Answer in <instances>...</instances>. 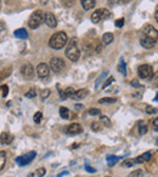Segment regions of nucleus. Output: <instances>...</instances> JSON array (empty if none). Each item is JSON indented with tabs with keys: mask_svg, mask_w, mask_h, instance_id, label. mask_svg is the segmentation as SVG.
Returning <instances> with one entry per match:
<instances>
[{
	"mask_svg": "<svg viewBox=\"0 0 158 177\" xmlns=\"http://www.w3.org/2000/svg\"><path fill=\"white\" fill-rule=\"evenodd\" d=\"M100 120H101L102 122V126H105V127H110V126H111V120H110L108 117L101 115V117H100Z\"/></svg>",
	"mask_w": 158,
	"mask_h": 177,
	"instance_id": "nucleus-24",
	"label": "nucleus"
},
{
	"mask_svg": "<svg viewBox=\"0 0 158 177\" xmlns=\"http://www.w3.org/2000/svg\"><path fill=\"white\" fill-rule=\"evenodd\" d=\"M66 56L71 62H77L80 57V50L78 47V39H71L66 49Z\"/></svg>",
	"mask_w": 158,
	"mask_h": 177,
	"instance_id": "nucleus-1",
	"label": "nucleus"
},
{
	"mask_svg": "<svg viewBox=\"0 0 158 177\" xmlns=\"http://www.w3.org/2000/svg\"><path fill=\"white\" fill-rule=\"evenodd\" d=\"M147 131H148V127H147L146 125H141L139 127V133L140 135H145V133H147Z\"/></svg>",
	"mask_w": 158,
	"mask_h": 177,
	"instance_id": "nucleus-38",
	"label": "nucleus"
},
{
	"mask_svg": "<svg viewBox=\"0 0 158 177\" xmlns=\"http://www.w3.org/2000/svg\"><path fill=\"white\" fill-rule=\"evenodd\" d=\"M24 96H26L27 98H34V97L37 96V91H35V88H29V90L24 93Z\"/></svg>",
	"mask_w": 158,
	"mask_h": 177,
	"instance_id": "nucleus-27",
	"label": "nucleus"
},
{
	"mask_svg": "<svg viewBox=\"0 0 158 177\" xmlns=\"http://www.w3.org/2000/svg\"><path fill=\"white\" fill-rule=\"evenodd\" d=\"M157 112H158L157 108H153V107H147L146 108L147 114H155V113H157Z\"/></svg>",
	"mask_w": 158,
	"mask_h": 177,
	"instance_id": "nucleus-42",
	"label": "nucleus"
},
{
	"mask_svg": "<svg viewBox=\"0 0 158 177\" xmlns=\"http://www.w3.org/2000/svg\"><path fill=\"white\" fill-rule=\"evenodd\" d=\"M113 81H114V78L113 77H108L107 78V80L103 83V85H102V88H108L111 84H112Z\"/></svg>",
	"mask_w": 158,
	"mask_h": 177,
	"instance_id": "nucleus-33",
	"label": "nucleus"
},
{
	"mask_svg": "<svg viewBox=\"0 0 158 177\" xmlns=\"http://www.w3.org/2000/svg\"><path fill=\"white\" fill-rule=\"evenodd\" d=\"M45 23L47 27L50 28H55L57 26V21H56V17L51 13V12H47L45 13Z\"/></svg>",
	"mask_w": 158,
	"mask_h": 177,
	"instance_id": "nucleus-13",
	"label": "nucleus"
},
{
	"mask_svg": "<svg viewBox=\"0 0 158 177\" xmlns=\"http://www.w3.org/2000/svg\"><path fill=\"white\" fill-rule=\"evenodd\" d=\"M45 174H46V170L44 169V167H39V169L37 170V172H35V175H37L38 177L45 176Z\"/></svg>",
	"mask_w": 158,
	"mask_h": 177,
	"instance_id": "nucleus-35",
	"label": "nucleus"
},
{
	"mask_svg": "<svg viewBox=\"0 0 158 177\" xmlns=\"http://www.w3.org/2000/svg\"><path fill=\"white\" fill-rule=\"evenodd\" d=\"M43 22H45V13L42 10H37L31 15L28 20V26L31 29H37Z\"/></svg>",
	"mask_w": 158,
	"mask_h": 177,
	"instance_id": "nucleus-3",
	"label": "nucleus"
},
{
	"mask_svg": "<svg viewBox=\"0 0 158 177\" xmlns=\"http://www.w3.org/2000/svg\"><path fill=\"white\" fill-rule=\"evenodd\" d=\"M139 77L141 79H152L153 77V68L150 66V65H142V66L139 67Z\"/></svg>",
	"mask_w": 158,
	"mask_h": 177,
	"instance_id": "nucleus-7",
	"label": "nucleus"
},
{
	"mask_svg": "<svg viewBox=\"0 0 158 177\" xmlns=\"http://www.w3.org/2000/svg\"><path fill=\"white\" fill-rule=\"evenodd\" d=\"M5 163H6V154L4 151H1L0 152V170H4Z\"/></svg>",
	"mask_w": 158,
	"mask_h": 177,
	"instance_id": "nucleus-23",
	"label": "nucleus"
},
{
	"mask_svg": "<svg viewBox=\"0 0 158 177\" xmlns=\"http://www.w3.org/2000/svg\"><path fill=\"white\" fill-rule=\"evenodd\" d=\"M117 101V98H113V97H105V98H101L99 100V103H114Z\"/></svg>",
	"mask_w": 158,
	"mask_h": 177,
	"instance_id": "nucleus-30",
	"label": "nucleus"
},
{
	"mask_svg": "<svg viewBox=\"0 0 158 177\" xmlns=\"http://www.w3.org/2000/svg\"><path fill=\"white\" fill-rule=\"evenodd\" d=\"M118 70L123 74V75H126V70H125V62L124 60H121L119 65H118Z\"/></svg>",
	"mask_w": 158,
	"mask_h": 177,
	"instance_id": "nucleus-28",
	"label": "nucleus"
},
{
	"mask_svg": "<svg viewBox=\"0 0 158 177\" xmlns=\"http://www.w3.org/2000/svg\"><path fill=\"white\" fill-rule=\"evenodd\" d=\"M131 85H133V86H135V88H139V86H140V84H139V81H137V80H133V81H131Z\"/></svg>",
	"mask_w": 158,
	"mask_h": 177,
	"instance_id": "nucleus-46",
	"label": "nucleus"
},
{
	"mask_svg": "<svg viewBox=\"0 0 158 177\" xmlns=\"http://www.w3.org/2000/svg\"><path fill=\"white\" fill-rule=\"evenodd\" d=\"M12 141H13V137H12L10 133H7V132L1 133V137H0V142H1V144H10Z\"/></svg>",
	"mask_w": 158,
	"mask_h": 177,
	"instance_id": "nucleus-18",
	"label": "nucleus"
},
{
	"mask_svg": "<svg viewBox=\"0 0 158 177\" xmlns=\"http://www.w3.org/2000/svg\"><path fill=\"white\" fill-rule=\"evenodd\" d=\"M67 43H68V36L67 34L63 33V32H57V33H55L50 38V40H49L50 47H52L55 50L62 49Z\"/></svg>",
	"mask_w": 158,
	"mask_h": 177,
	"instance_id": "nucleus-2",
	"label": "nucleus"
},
{
	"mask_svg": "<svg viewBox=\"0 0 158 177\" xmlns=\"http://www.w3.org/2000/svg\"><path fill=\"white\" fill-rule=\"evenodd\" d=\"M60 115H61V118H63V119H69V111H68V108L61 107V108H60Z\"/></svg>",
	"mask_w": 158,
	"mask_h": 177,
	"instance_id": "nucleus-22",
	"label": "nucleus"
},
{
	"mask_svg": "<svg viewBox=\"0 0 158 177\" xmlns=\"http://www.w3.org/2000/svg\"><path fill=\"white\" fill-rule=\"evenodd\" d=\"M21 73H22V75L24 78H27V79H31V78H33L34 68L32 67V65H29V63H26V65H23V66L21 67Z\"/></svg>",
	"mask_w": 158,
	"mask_h": 177,
	"instance_id": "nucleus-10",
	"label": "nucleus"
},
{
	"mask_svg": "<svg viewBox=\"0 0 158 177\" xmlns=\"http://www.w3.org/2000/svg\"><path fill=\"white\" fill-rule=\"evenodd\" d=\"M76 93V90L73 88H67L65 91L60 90V96H61V100H67V98H73Z\"/></svg>",
	"mask_w": 158,
	"mask_h": 177,
	"instance_id": "nucleus-14",
	"label": "nucleus"
},
{
	"mask_svg": "<svg viewBox=\"0 0 158 177\" xmlns=\"http://www.w3.org/2000/svg\"><path fill=\"white\" fill-rule=\"evenodd\" d=\"M88 90L86 88H81V90H77L76 91V93H74V96H73V100H83L85 96H88Z\"/></svg>",
	"mask_w": 158,
	"mask_h": 177,
	"instance_id": "nucleus-17",
	"label": "nucleus"
},
{
	"mask_svg": "<svg viewBox=\"0 0 158 177\" xmlns=\"http://www.w3.org/2000/svg\"><path fill=\"white\" fill-rule=\"evenodd\" d=\"M89 114L90 115H100L101 112H100V109H97V108H90L89 109Z\"/></svg>",
	"mask_w": 158,
	"mask_h": 177,
	"instance_id": "nucleus-39",
	"label": "nucleus"
},
{
	"mask_svg": "<svg viewBox=\"0 0 158 177\" xmlns=\"http://www.w3.org/2000/svg\"><path fill=\"white\" fill-rule=\"evenodd\" d=\"M155 18H156V21H157L158 23V5H157V7H156V12H155Z\"/></svg>",
	"mask_w": 158,
	"mask_h": 177,
	"instance_id": "nucleus-48",
	"label": "nucleus"
},
{
	"mask_svg": "<svg viewBox=\"0 0 158 177\" xmlns=\"http://www.w3.org/2000/svg\"><path fill=\"white\" fill-rule=\"evenodd\" d=\"M121 159V156H116V155H108L107 156V164L108 166H113L118 160Z\"/></svg>",
	"mask_w": 158,
	"mask_h": 177,
	"instance_id": "nucleus-21",
	"label": "nucleus"
},
{
	"mask_svg": "<svg viewBox=\"0 0 158 177\" xmlns=\"http://www.w3.org/2000/svg\"><path fill=\"white\" fill-rule=\"evenodd\" d=\"M49 95H50V90H49V88H45V90H43V91L40 92V96H42V98H43V100L47 98V97H49Z\"/></svg>",
	"mask_w": 158,
	"mask_h": 177,
	"instance_id": "nucleus-36",
	"label": "nucleus"
},
{
	"mask_svg": "<svg viewBox=\"0 0 158 177\" xmlns=\"http://www.w3.org/2000/svg\"><path fill=\"white\" fill-rule=\"evenodd\" d=\"M61 2L66 7H72L74 5V0H61Z\"/></svg>",
	"mask_w": 158,
	"mask_h": 177,
	"instance_id": "nucleus-34",
	"label": "nucleus"
},
{
	"mask_svg": "<svg viewBox=\"0 0 158 177\" xmlns=\"http://www.w3.org/2000/svg\"><path fill=\"white\" fill-rule=\"evenodd\" d=\"M152 124H153V126H155V127H158V118H156V119H153V122H152Z\"/></svg>",
	"mask_w": 158,
	"mask_h": 177,
	"instance_id": "nucleus-47",
	"label": "nucleus"
},
{
	"mask_svg": "<svg viewBox=\"0 0 158 177\" xmlns=\"http://www.w3.org/2000/svg\"><path fill=\"white\" fill-rule=\"evenodd\" d=\"M156 142H157V144H158V138H157V141H156Z\"/></svg>",
	"mask_w": 158,
	"mask_h": 177,
	"instance_id": "nucleus-53",
	"label": "nucleus"
},
{
	"mask_svg": "<svg viewBox=\"0 0 158 177\" xmlns=\"http://www.w3.org/2000/svg\"><path fill=\"white\" fill-rule=\"evenodd\" d=\"M131 0H119V4H128V2H130Z\"/></svg>",
	"mask_w": 158,
	"mask_h": 177,
	"instance_id": "nucleus-49",
	"label": "nucleus"
},
{
	"mask_svg": "<svg viewBox=\"0 0 158 177\" xmlns=\"http://www.w3.org/2000/svg\"><path fill=\"white\" fill-rule=\"evenodd\" d=\"M35 156H37V153H35L34 151H32V152H28L27 154L22 155V156H18V158L16 159V163L20 166H26V165H28V164H31L34 160Z\"/></svg>",
	"mask_w": 158,
	"mask_h": 177,
	"instance_id": "nucleus-5",
	"label": "nucleus"
},
{
	"mask_svg": "<svg viewBox=\"0 0 158 177\" xmlns=\"http://www.w3.org/2000/svg\"><path fill=\"white\" fill-rule=\"evenodd\" d=\"M141 156H142L144 161H150V160H151V158H152V154H151V152H146V153H144Z\"/></svg>",
	"mask_w": 158,
	"mask_h": 177,
	"instance_id": "nucleus-37",
	"label": "nucleus"
},
{
	"mask_svg": "<svg viewBox=\"0 0 158 177\" xmlns=\"http://www.w3.org/2000/svg\"><path fill=\"white\" fill-rule=\"evenodd\" d=\"M85 170H86L88 172H95V171H96L94 167H90L89 165H85Z\"/></svg>",
	"mask_w": 158,
	"mask_h": 177,
	"instance_id": "nucleus-44",
	"label": "nucleus"
},
{
	"mask_svg": "<svg viewBox=\"0 0 158 177\" xmlns=\"http://www.w3.org/2000/svg\"><path fill=\"white\" fill-rule=\"evenodd\" d=\"M7 93H9V88H7V85H1V97L5 98V97L7 96Z\"/></svg>",
	"mask_w": 158,
	"mask_h": 177,
	"instance_id": "nucleus-32",
	"label": "nucleus"
},
{
	"mask_svg": "<svg viewBox=\"0 0 158 177\" xmlns=\"http://www.w3.org/2000/svg\"><path fill=\"white\" fill-rule=\"evenodd\" d=\"M135 163H137V164H141V163H144V159H142V156H141V155L136 158V159H135Z\"/></svg>",
	"mask_w": 158,
	"mask_h": 177,
	"instance_id": "nucleus-45",
	"label": "nucleus"
},
{
	"mask_svg": "<svg viewBox=\"0 0 158 177\" xmlns=\"http://www.w3.org/2000/svg\"><path fill=\"white\" fill-rule=\"evenodd\" d=\"M107 177H110V176H107Z\"/></svg>",
	"mask_w": 158,
	"mask_h": 177,
	"instance_id": "nucleus-54",
	"label": "nucleus"
},
{
	"mask_svg": "<svg viewBox=\"0 0 158 177\" xmlns=\"http://www.w3.org/2000/svg\"><path fill=\"white\" fill-rule=\"evenodd\" d=\"M13 35H15V38H17V39H27V38H28V33H27V31H26L24 28H18V29H16V31L13 32Z\"/></svg>",
	"mask_w": 158,
	"mask_h": 177,
	"instance_id": "nucleus-16",
	"label": "nucleus"
},
{
	"mask_svg": "<svg viewBox=\"0 0 158 177\" xmlns=\"http://www.w3.org/2000/svg\"><path fill=\"white\" fill-rule=\"evenodd\" d=\"M135 164V160H133V159H125L122 161V166L123 167H131V166Z\"/></svg>",
	"mask_w": 158,
	"mask_h": 177,
	"instance_id": "nucleus-26",
	"label": "nucleus"
},
{
	"mask_svg": "<svg viewBox=\"0 0 158 177\" xmlns=\"http://www.w3.org/2000/svg\"><path fill=\"white\" fill-rule=\"evenodd\" d=\"M145 176V171L144 170H135V171H133L129 177H144Z\"/></svg>",
	"mask_w": 158,
	"mask_h": 177,
	"instance_id": "nucleus-25",
	"label": "nucleus"
},
{
	"mask_svg": "<svg viewBox=\"0 0 158 177\" xmlns=\"http://www.w3.org/2000/svg\"><path fill=\"white\" fill-rule=\"evenodd\" d=\"M42 118H43V114H42V112H37L35 114H34L33 117V120L35 124H39V122H42Z\"/></svg>",
	"mask_w": 158,
	"mask_h": 177,
	"instance_id": "nucleus-31",
	"label": "nucleus"
},
{
	"mask_svg": "<svg viewBox=\"0 0 158 177\" xmlns=\"http://www.w3.org/2000/svg\"><path fill=\"white\" fill-rule=\"evenodd\" d=\"M81 131H83V127L77 122H73L66 127V133H68V135H78Z\"/></svg>",
	"mask_w": 158,
	"mask_h": 177,
	"instance_id": "nucleus-12",
	"label": "nucleus"
},
{
	"mask_svg": "<svg viewBox=\"0 0 158 177\" xmlns=\"http://www.w3.org/2000/svg\"><path fill=\"white\" fill-rule=\"evenodd\" d=\"M28 177H34V175H33V174H31V175H29Z\"/></svg>",
	"mask_w": 158,
	"mask_h": 177,
	"instance_id": "nucleus-52",
	"label": "nucleus"
},
{
	"mask_svg": "<svg viewBox=\"0 0 158 177\" xmlns=\"http://www.w3.org/2000/svg\"><path fill=\"white\" fill-rule=\"evenodd\" d=\"M90 127H91V130H92V131H95V132H99V131L101 130L102 126H101V125H100V122H91Z\"/></svg>",
	"mask_w": 158,
	"mask_h": 177,
	"instance_id": "nucleus-29",
	"label": "nucleus"
},
{
	"mask_svg": "<svg viewBox=\"0 0 158 177\" xmlns=\"http://www.w3.org/2000/svg\"><path fill=\"white\" fill-rule=\"evenodd\" d=\"M152 84L158 88V72H156V73L153 74V77H152Z\"/></svg>",
	"mask_w": 158,
	"mask_h": 177,
	"instance_id": "nucleus-41",
	"label": "nucleus"
},
{
	"mask_svg": "<svg viewBox=\"0 0 158 177\" xmlns=\"http://www.w3.org/2000/svg\"><path fill=\"white\" fill-rule=\"evenodd\" d=\"M108 75V70H105L102 74H100L99 75V78H97V80H96V83H95V90H97L99 88V86H100V84H101V81L105 79V78Z\"/></svg>",
	"mask_w": 158,
	"mask_h": 177,
	"instance_id": "nucleus-20",
	"label": "nucleus"
},
{
	"mask_svg": "<svg viewBox=\"0 0 158 177\" xmlns=\"http://www.w3.org/2000/svg\"><path fill=\"white\" fill-rule=\"evenodd\" d=\"M113 39H114V36H113L112 33H105L102 35V43L105 45H108L111 44L113 41Z\"/></svg>",
	"mask_w": 158,
	"mask_h": 177,
	"instance_id": "nucleus-19",
	"label": "nucleus"
},
{
	"mask_svg": "<svg viewBox=\"0 0 158 177\" xmlns=\"http://www.w3.org/2000/svg\"><path fill=\"white\" fill-rule=\"evenodd\" d=\"M108 4H110L111 6H116V5L119 4V0H108Z\"/></svg>",
	"mask_w": 158,
	"mask_h": 177,
	"instance_id": "nucleus-43",
	"label": "nucleus"
},
{
	"mask_svg": "<svg viewBox=\"0 0 158 177\" xmlns=\"http://www.w3.org/2000/svg\"><path fill=\"white\" fill-rule=\"evenodd\" d=\"M80 4H81V6H83V9L88 11V10H91V9L95 7L96 1H95V0H80Z\"/></svg>",
	"mask_w": 158,
	"mask_h": 177,
	"instance_id": "nucleus-15",
	"label": "nucleus"
},
{
	"mask_svg": "<svg viewBox=\"0 0 158 177\" xmlns=\"http://www.w3.org/2000/svg\"><path fill=\"white\" fill-rule=\"evenodd\" d=\"M76 108H77V109H81V108H83V107H81V106H80V104H77V106H76Z\"/></svg>",
	"mask_w": 158,
	"mask_h": 177,
	"instance_id": "nucleus-50",
	"label": "nucleus"
},
{
	"mask_svg": "<svg viewBox=\"0 0 158 177\" xmlns=\"http://www.w3.org/2000/svg\"><path fill=\"white\" fill-rule=\"evenodd\" d=\"M142 34L151 38V39H155V40L158 39V31L152 24H145L144 28H142Z\"/></svg>",
	"mask_w": 158,
	"mask_h": 177,
	"instance_id": "nucleus-8",
	"label": "nucleus"
},
{
	"mask_svg": "<svg viewBox=\"0 0 158 177\" xmlns=\"http://www.w3.org/2000/svg\"><path fill=\"white\" fill-rule=\"evenodd\" d=\"M116 27H118V28H122L123 26H124V18H118V20H116Z\"/></svg>",
	"mask_w": 158,
	"mask_h": 177,
	"instance_id": "nucleus-40",
	"label": "nucleus"
},
{
	"mask_svg": "<svg viewBox=\"0 0 158 177\" xmlns=\"http://www.w3.org/2000/svg\"><path fill=\"white\" fill-rule=\"evenodd\" d=\"M50 69H51L50 66H47L46 63H40L37 67V74H38V77L42 78V79L47 78L49 74H50Z\"/></svg>",
	"mask_w": 158,
	"mask_h": 177,
	"instance_id": "nucleus-9",
	"label": "nucleus"
},
{
	"mask_svg": "<svg viewBox=\"0 0 158 177\" xmlns=\"http://www.w3.org/2000/svg\"><path fill=\"white\" fill-rule=\"evenodd\" d=\"M110 16H111V12L108 11L107 9H99V10L92 12V15H91V21L94 23H99L100 21H103V20L108 18Z\"/></svg>",
	"mask_w": 158,
	"mask_h": 177,
	"instance_id": "nucleus-4",
	"label": "nucleus"
},
{
	"mask_svg": "<svg viewBox=\"0 0 158 177\" xmlns=\"http://www.w3.org/2000/svg\"><path fill=\"white\" fill-rule=\"evenodd\" d=\"M156 41H157V40L151 39V38H148V36L144 35V34H142V36L140 38V44H141V46H144L145 49H151V47H153V46L156 45Z\"/></svg>",
	"mask_w": 158,
	"mask_h": 177,
	"instance_id": "nucleus-11",
	"label": "nucleus"
},
{
	"mask_svg": "<svg viewBox=\"0 0 158 177\" xmlns=\"http://www.w3.org/2000/svg\"><path fill=\"white\" fill-rule=\"evenodd\" d=\"M40 2H42V4H46V0H42Z\"/></svg>",
	"mask_w": 158,
	"mask_h": 177,
	"instance_id": "nucleus-51",
	"label": "nucleus"
},
{
	"mask_svg": "<svg viewBox=\"0 0 158 177\" xmlns=\"http://www.w3.org/2000/svg\"><path fill=\"white\" fill-rule=\"evenodd\" d=\"M50 68L54 73H60L65 68V62L60 57H52L50 60Z\"/></svg>",
	"mask_w": 158,
	"mask_h": 177,
	"instance_id": "nucleus-6",
	"label": "nucleus"
}]
</instances>
